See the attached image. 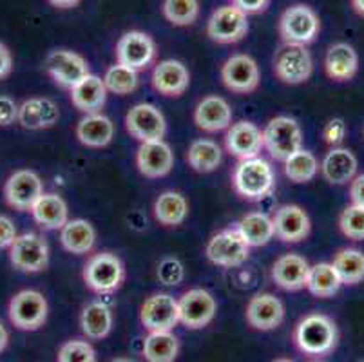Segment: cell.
<instances>
[{
	"label": "cell",
	"mask_w": 364,
	"mask_h": 362,
	"mask_svg": "<svg viewBox=\"0 0 364 362\" xmlns=\"http://www.w3.org/2000/svg\"><path fill=\"white\" fill-rule=\"evenodd\" d=\"M71 102L78 111L84 115L100 112L107 102V89L100 76L89 73L71 89Z\"/></svg>",
	"instance_id": "30"
},
{
	"label": "cell",
	"mask_w": 364,
	"mask_h": 362,
	"mask_svg": "<svg viewBox=\"0 0 364 362\" xmlns=\"http://www.w3.org/2000/svg\"><path fill=\"white\" fill-rule=\"evenodd\" d=\"M263 149L277 161H287L303 149V131L297 119L290 116H276L263 131Z\"/></svg>",
	"instance_id": "4"
},
{
	"label": "cell",
	"mask_w": 364,
	"mask_h": 362,
	"mask_svg": "<svg viewBox=\"0 0 364 362\" xmlns=\"http://www.w3.org/2000/svg\"><path fill=\"white\" fill-rule=\"evenodd\" d=\"M33 219L46 230H60L69 221V207L62 196L55 192H44L31 208Z\"/></svg>",
	"instance_id": "28"
},
{
	"label": "cell",
	"mask_w": 364,
	"mask_h": 362,
	"mask_svg": "<svg viewBox=\"0 0 364 362\" xmlns=\"http://www.w3.org/2000/svg\"><path fill=\"white\" fill-rule=\"evenodd\" d=\"M284 164V174L294 183H310L319 174V159L312 151L299 149Z\"/></svg>",
	"instance_id": "39"
},
{
	"label": "cell",
	"mask_w": 364,
	"mask_h": 362,
	"mask_svg": "<svg viewBox=\"0 0 364 362\" xmlns=\"http://www.w3.org/2000/svg\"><path fill=\"white\" fill-rule=\"evenodd\" d=\"M232 185L237 194L247 201H261L272 194L276 187V174L272 165L261 156L241 159L234 169Z\"/></svg>",
	"instance_id": "2"
},
{
	"label": "cell",
	"mask_w": 364,
	"mask_h": 362,
	"mask_svg": "<svg viewBox=\"0 0 364 362\" xmlns=\"http://www.w3.org/2000/svg\"><path fill=\"white\" fill-rule=\"evenodd\" d=\"M180 353V341L172 331H149L141 355L147 362H174Z\"/></svg>",
	"instance_id": "34"
},
{
	"label": "cell",
	"mask_w": 364,
	"mask_h": 362,
	"mask_svg": "<svg viewBox=\"0 0 364 362\" xmlns=\"http://www.w3.org/2000/svg\"><path fill=\"white\" fill-rule=\"evenodd\" d=\"M245 317L254 330L272 331L284 321V304L270 292H261L248 301Z\"/></svg>",
	"instance_id": "19"
},
{
	"label": "cell",
	"mask_w": 364,
	"mask_h": 362,
	"mask_svg": "<svg viewBox=\"0 0 364 362\" xmlns=\"http://www.w3.org/2000/svg\"><path fill=\"white\" fill-rule=\"evenodd\" d=\"M156 58V42L151 35L138 29L127 31L120 36L117 44L118 64L131 68L134 71H144Z\"/></svg>",
	"instance_id": "13"
},
{
	"label": "cell",
	"mask_w": 364,
	"mask_h": 362,
	"mask_svg": "<svg viewBox=\"0 0 364 362\" xmlns=\"http://www.w3.org/2000/svg\"><path fill=\"white\" fill-rule=\"evenodd\" d=\"M339 331L333 319L324 314L304 315L294 330V343L301 353L323 357L336 350Z\"/></svg>",
	"instance_id": "1"
},
{
	"label": "cell",
	"mask_w": 364,
	"mask_h": 362,
	"mask_svg": "<svg viewBox=\"0 0 364 362\" xmlns=\"http://www.w3.org/2000/svg\"><path fill=\"white\" fill-rule=\"evenodd\" d=\"M44 194V183L41 176L29 169L15 171L4 185L6 203L18 212H31L36 199Z\"/></svg>",
	"instance_id": "14"
},
{
	"label": "cell",
	"mask_w": 364,
	"mask_h": 362,
	"mask_svg": "<svg viewBox=\"0 0 364 362\" xmlns=\"http://www.w3.org/2000/svg\"><path fill=\"white\" fill-rule=\"evenodd\" d=\"M236 228L250 248L264 247L274 239L272 218H268L263 212H250L243 215Z\"/></svg>",
	"instance_id": "35"
},
{
	"label": "cell",
	"mask_w": 364,
	"mask_h": 362,
	"mask_svg": "<svg viewBox=\"0 0 364 362\" xmlns=\"http://www.w3.org/2000/svg\"><path fill=\"white\" fill-rule=\"evenodd\" d=\"M341 283L346 287H355L364 281V252L359 248H341L332 261Z\"/></svg>",
	"instance_id": "37"
},
{
	"label": "cell",
	"mask_w": 364,
	"mask_h": 362,
	"mask_svg": "<svg viewBox=\"0 0 364 362\" xmlns=\"http://www.w3.org/2000/svg\"><path fill=\"white\" fill-rule=\"evenodd\" d=\"M188 215V203L183 194L165 191L154 201V218L164 227H180Z\"/></svg>",
	"instance_id": "36"
},
{
	"label": "cell",
	"mask_w": 364,
	"mask_h": 362,
	"mask_svg": "<svg viewBox=\"0 0 364 362\" xmlns=\"http://www.w3.org/2000/svg\"><path fill=\"white\" fill-rule=\"evenodd\" d=\"M161 11L172 26L187 28L200 16V0H164Z\"/></svg>",
	"instance_id": "41"
},
{
	"label": "cell",
	"mask_w": 364,
	"mask_h": 362,
	"mask_svg": "<svg viewBox=\"0 0 364 362\" xmlns=\"http://www.w3.org/2000/svg\"><path fill=\"white\" fill-rule=\"evenodd\" d=\"M58 118H60V111L51 98L35 96L18 105L16 122L29 131H42V129L55 127Z\"/></svg>",
	"instance_id": "25"
},
{
	"label": "cell",
	"mask_w": 364,
	"mask_h": 362,
	"mask_svg": "<svg viewBox=\"0 0 364 362\" xmlns=\"http://www.w3.org/2000/svg\"><path fill=\"white\" fill-rule=\"evenodd\" d=\"M359 159L346 147H332L319 164V172L330 185H348L357 176Z\"/></svg>",
	"instance_id": "24"
},
{
	"label": "cell",
	"mask_w": 364,
	"mask_h": 362,
	"mask_svg": "<svg viewBox=\"0 0 364 362\" xmlns=\"http://www.w3.org/2000/svg\"><path fill=\"white\" fill-rule=\"evenodd\" d=\"M9 344V331L6 330V326L0 323V353L8 348Z\"/></svg>",
	"instance_id": "52"
},
{
	"label": "cell",
	"mask_w": 364,
	"mask_h": 362,
	"mask_svg": "<svg viewBox=\"0 0 364 362\" xmlns=\"http://www.w3.org/2000/svg\"><path fill=\"white\" fill-rule=\"evenodd\" d=\"M314 73V58L306 46L283 44L274 55V75L287 85L309 82Z\"/></svg>",
	"instance_id": "7"
},
{
	"label": "cell",
	"mask_w": 364,
	"mask_h": 362,
	"mask_svg": "<svg viewBox=\"0 0 364 362\" xmlns=\"http://www.w3.org/2000/svg\"><path fill=\"white\" fill-rule=\"evenodd\" d=\"M348 134V127L343 118H330L323 127L324 144L330 147H341Z\"/></svg>",
	"instance_id": "45"
},
{
	"label": "cell",
	"mask_w": 364,
	"mask_h": 362,
	"mask_svg": "<svg viewBox=\"0 0 364 362\" xmlns=\"http://www.w3.org/2000/svg\"><path fill=\"white\" fill-rule=\"evenodd\" d=\"M341 287H343V283H341L339 275H337L332 263H317L310 267L309 279H306V290L314 297H333L341 290Z\"/></svg>",
	"instance_id": "38"
},
{
	"label": "cell",
	"mask_w": 364,
	"mask_h": 362,
	"mask_svg": "<svg viewBox=\"0 0 364 362\" xmlns=\"http://www.w3.org/2000/svg\"><path fill=\"white\" fill-rule=\"evenodd\" d=\"M46 71L56 85L69 91L91 73L87 60L69 49H55L49 53L46 58Z\"/></svg>",
	"instance_id": "15"
},
{
	"label": "cell",
	"mask_w": 364,
	"mask_h": 362,
	"mask_svg": "<svg viewBox=\"0 0 364 362\" xmlns=\"http://www.w3.org/2000/svg\"><path fill=\"white\" fill-rule=\"evenodd\" d=\"M84 283L98 295H111L120 290L125 281V267L118 255L100 252L87 259L84 267Z\"/></svg>",
	"instance_id": "3"
},
{
	"label": "cell",
	"mask_w": 364,
	"mask_h": 362,
	"mask_svg": "<svg viewBox=\"0 0 364 362\" xmlns=\"http://www.w3.org/2000/svg\"><path fill=\"white\" fill-rule=\"evenodd\" d=\"M13 71V55L4 42H0V80L8 78Z\"/></svg>",
	"instance_id": "50"
},
{
	"label": "cell",
	"mask_w": 364,
	"mask_h": 362,
	"mask_svg": "<svg viewBox=\"0 0 364 362\" xmlns=\"http://www.w3.org/2000/svg\"><path fill=\"white\" fill-rule=\"evenodd\" d=\"M16 118H18V104L11 96L0 95V127L16 124Z\"/></svg>",
	"instance_id": "46"
},
{
	"label": "cell",
	"mask_w": 364,
	"mask_h": 362,
	"mask_svg": "<svg viewBox=\"0 0 364 362\" xmlns=\"http://www.w3.org/2000/svg\"><path fill=\"white\" fill-rule=\"evenodd\" d=\"M205 254L208 261L216 267L236 268L250 257V247L241 238L237 228H225L208 239Z\"/></svg>",
	"instance_id": "9"
},
{
	"label": "cell",
	"mask_w": 364,
	"mask_h": 362,
	"mask_svg": "<svg viewBox=\"0 0 364 362\" xmlns=\"http://www.w3.org/2000/svg\"><path fill=\"white\" fill-rule=\"evenodd\" d=\"M191 84V73L180 60L167 58L158 62L152 71V85L160 95L178 98L183 95Z\"/></svg>",
	"instance_id": "23"
},
{
	"label": "cell",
	"mask_w": 364,
	"mask_h": 362,
	"mask_svg": "<svg viewBox=\"0 0 364 362\" xmlns=\"http://www.w3.org/2000/svg\"><path fill=\"white\" fill-rule=\"evenodd\" d=\"M9 250V261L16 270L26 274H38L49 265V245L41 234L26 232L18 234Z\"/></svg>",
	"instance_id": "8"
},
{
	"label": "cell",
	"mask_w": 364,
	"mask_h": 362,
	"mask_svg": "<svg viewBox=\"0 0 364 362\" xmlns=\"http://www.w3.org/2000/svg\"><path fill=\"white\" fill-rule=\"evenodd\" d=\"M76 138L85 147H107L114 138V124L109 116L102 112L85 115L76 125Z\"/></svg>",
	"instance_id": "29"
},
{
	"label": "cell",
	"mask_w": 364,
	"mask_h": 362,
	"mask_svg": "<svg viewBox=\"0 0 364 362\" xmlns=\"http://www.w3.org/2000/svg\"><path fill=\"white\" fill-rule=\"evenodd\" d=\"M136 167L145 178L158 179L171 174L174 167V152L164 139L144 142L136 152Z\"/></svg>",
	"instance_id": "21"
},
{
	"label": "cell",
	"mask_w": 364,
	"mask_h": 362,
	"mask_svg": "<svg viewBox=\"0 0 364 362\" xmlns=\"http://www.w3.org/2000/svg\"><path fill=\"white\" fill-rule=\"evenodd\" d=\"M48 2L56 9H73L80 4L82 0H48Z\"/></svg>",
	"instance_id": "51"
},
{
	"label": "cell",
	"mask_w": 364,
	"mask_h": 362,
	"mask_svg": "<svg viewBox=\"0 0 364 362\" xmlns=\"http://www.w3.org/2000/svg\"><path fill=\"white\" fill-rule=\"evenodd\" d=\"M56 362H97V351L89 341L73 339L62 344Z\"/></svg>",
	"instance_id": "43"
},
{
	"label": "cell",
	"mask_w": 364,
	"mask_h": 362,
	"mask_svg": "<svg viewBox=\"0 0 364 362\" xmlns=\"http://www.w3.org/2000/svg\"><path fill=\"white\" fill-rule=\"evenodd\" d=\"M321 31L319 15L306 4H292L279 18V36L283 44L309 46Z\"/></svg>",
	"instance_id": "5"
},
{
	"label": "cell",
	"mask_w": 364,
	"mask_h": 362,
	"mask_svg": "<svg viewBox=\"0 0 364 362\" xmlns=\"http://www.w3.org/2000/svg\"><path fill=\"white\" fill-rule=\"evenodd\" d=\"M350 2H352L353 11H355L357 15L363 16V18H364V0H350Z\"/></svg>",
	"instance_id": "53"
},
{
	"label": "cell",
	"mask_w": 364,
	"mask_h": 362,
	"mask_svg": "<svg viewBox=\"0 0 364 362\" xmlns=\"http://www.w3.org/2000/svg\"><path fill=\"white\" fill-rule=\"evenodd\" d=\"M104 84L107 92H112V95H131L138 89L140 85V76H138V71L131 68H125L122 64H114L105 71L104 75Z\"/></svg>",
	"instance_id": "40"
},
{
	"label": "cell",
	"mask_w": 364,
	"mask_h": 362,
	"mask_svg": "<svg viewBox=\"0 0 364 362\" xmlns=\"http://www.w3.org/2000/svg\"><path fill=\"white\" fill-rule=\"evenodd\" d=\"M125 129L138 142H154L164 139L167 132L165 116L156 105L136 104L125 116Z\"/></svg>",
	"instance_id": "16"
},
{
	"label": "cell",
	"mask_w": 364,
	"mask_h": 362,
	"mask_svg": "<svg viewBox=\"0 0 364 362\" xmlns=\"http://www.w3.org/2000/svg\"><path fill=\"white\" fill-rule=\"evenodd\" d=\"M140 321L147 331H172L180 324L178 299L168 294H154L141 304Z\"/></svg>",
	"instance_id": "17"
},
{
	"label": "cell",
	"mask_w": 364,
	"mask_h": 362,
	"mask_svg": "<svg viewBox=\"0 0 364 362\" xmlns=\"http://www.w3.org/2000/svg\"><path fill=\"white\" fill-rule=\"evenodd\" d=\"M207 35L216 44H237L248 35V16L232 4L220 6L208 18Z\"/></svg>",
	"instance_id": "10"
},
{
	"label": "cell",
	"mask_w": 364,
	"mask_h": 362,
	"mask_svg": "<svg viewBox=\"0 0 364 362\" xmlns=\"http://www.w3.org/2000/svg\"><path fill=\"white\" fill-rule=\"evenodd\" d=\"M48 314V299L38 290H21L9 301V321L13 326L22 331H35L44 326Z\"/></svg>",
	"instance_id": "6"
},
{
	"label": "cell",
	"mask_w": 364,
	"mask_h": 362,
	"mask_svg": "<svg viewBox=\"0 0 364 362\" xmlns=\"http://www.w3.org/2000/svg\"><path fill=\"white\" fill-rule=\"evenodd\" d=\"M310 274V263L299 254H284L272 267L274 283L287 292H297L306 288Z\"/></svg>",
	"instance_id": "27"
},
{
	"label": "cell",
	"mask_w": 364,
	"mask_h": 362,
	"mask_svg": "<svg viewBox=\"0 0 364 362\" xmlns=\"http://www.w3.org/2000/svg\"><path fill=\"white\" fill-rule=\"evenodd\" d=\"M274 235L283 243H301L310 235L312 221L309 212L299 205H283L272 218Z\"/></svg>",
	"instance_id": "18"
},
{
	"label": "cell",
	"mask_w": 364,
	"mask_h": 362,
	"mask_svg": "<svg viewBox=\"0 0 364 362\" xmlns=\"http://www.w3.org/2000/svg\"><path fill=\"white\" fill-rule=\"evenodd\" d=\"M221 161H223V151L214 139L201 138L188 145L187 164L193 171L208 174V172L218 171Z\"/></svg>",
	"instance_id": "33"
},
{
	"label": "cell",
	"mask_w": 364,
	"mask_h": 362,
	"mask_svg": "<svg viewBox=\"0 0 364 362\" xmlns=\"http://www.w3.org/2000/svg\"><path fill=\"white\" fill-rule=\"evenodd\" d=\"M272 362H294V361H290V358H284V357H281V358H276V361H272Z\"/></svg>",
	"instance_id": "55"
},
{
	"label": "cell",
	"mask_w": 364,
	"mask_h": 362,
	"mask_svg": "<svg viewBox=\"0 0 364 362\" xmlns=\"http://www.w3.org/2000/svg\"><path fill=\"white\" fill-rule=\"evenodd\" d=\"M112 310L104 301H91L80 314V328L89 341H104L112 330Z\"/></svg>",
	"instance_id": "32"
},
{
	"label": "cell",
	"mask_w": 364,
	"mask_h": 362,
	"mask_svg": "<svg viewBox=\"0 0 364 362\" xmlns=\"http://www.w3.org/2000/svg\"><path fill=\"white\" fill-rule=\"evenodd\" d=\"M218 303L214 295L205 288H193L178 299L180 324L188 330H201L216 317Z\"/></svg>",
	"instance_id": "11"
},
{
	"label": "cell",
	"mask_w": 364,
	"mask_h": 362,
	"mask_svg": "<svg viewBox=\"0 0 364 362\" xmlns=\"http://www.w3.org/2000/svg\"><path fill=\"white\" fill-rule=\"evenodd\" d=\"M339 228L344 238L364 241V207L350 203L339 215Z\"/></svg>",
	"instance_id": "42"
},
{
	"label": "cell",
	"mask_w": 364,
	"mask_h": 362,
	"mask_svg": "<svg viewBox=\"0 0 364 362\" xmlns=\"http://www.w3.org/2000/svg\"><path fill=\"white\" fill-rule=\"evenodd\" d=\"M225 147L228 154L241 159L257 158L263 151V131L256 124L241 119L236 124H230L225 134Z\"/></svg>",
	"instance_id": "20"
},
{
	"label": "cell",
	"mask_w": 364,
	"mask_h": 362,
	"mask_svg": "<svg viewBox=\"0 0 364 362\" xmlns=\"http://www.w3.org/2000/svg\"><path fill=\"white\" fill-rule=\"evenodd\" d=\"M221 80L228 91L236 95H250L259 87V65L250 55L237 53V55L228 56L221 65Z\"/></svg>",
	"instance_id": "12"
},
{
	"label": "cell",
	"mask_w": 364,
	"mask_h": 362,
	"mask_svg": "<svg viewBox=\"0 0 364 362\" xmlns=\"http://www.w3.org/2000/svg\"><path fill=\"white\" fill-rule=\"evenodd\" d=\"M360 68L359 53L348 42H336L324 55V71L333 82H350L357 76Z\"/></svg>",
	"instance_id": "22"
},
{
	"label": "cell",
	"mask_w": 364,
	"mask_h": 362,
	"mask_svg": "<svg viewBox=\"0 0 364 362\" xmlns=\"http://www.w3.org/2000/svg\"><path fill=\"white\" fill-rule=\"evenodd\" d=\"M156 277L165 287H180L185 281L183 263L176 257H164L158 263Z\"/></svg>",
	"instance_id": "44"
},
{
	"label": "cell",
	"mask_w": 364,
	"mask_h": 362,
	"mask_svg": "<svg viewBox=\"0 0 364 362\" xmlns=\"http://www.w3.org/2000/svg\"><path fill=\"white\" fill-rule=\"evenodd\" d=\"M60 243L69 254H89L97 245V228L87 219H69L60 228Z\"/></svg>",
	"instance_id": "31"
},
{
	"label": "cell",
	"mask_w": 364,
	"mask_h": 362,
	"mask_svg": "<svg viewBox=\"0 0 364 362\" xmlns=\"http://www.w3.org/2000/svg\"><path fill=\"white\" fill-rule=\"evenodd\" d=\"M314 362H323V361H314Z\"/></svg>",
	"instance_id": "56"
},
{
	"label": "cell",
	"mask_w": 364,
	"mask_h": 362,
	"mask_svg": "<svg viewBox=\"0 0 364 362\" xmlns=\"http://www.w3.org/2000/svg\"><path fill=\"white\" fill-rule=\"evenodd\" d=\"M16 235H18V230H16L13 219L0 214V250L11 247Z\"/></svg>",
	"instance_id": "47"
},
{
	"label": "cell",
	"mask_w": 364,
	"mask_h": 362,
	"mask_svg": "<svg viewBox=\"0 0 364 362\" xmlns=\"http://www.w3.org/2000/svg\"><path fill=\"white\" fill-rule=\"evenodd\" d=\"M272 0H230V4L236 6L245 15H259L268 9Z\"/></svg>",
	"instance_id": "48"
},
{
	"label": "cell",
	"mask_w": 364,
	"mask_h": 362,
	"mask_svg": "<svg viewBox=\"0 0 364 362\" xmlns=\"http://www.w3.org/2000/svg\"><path fill=\"white\" fill-rule=\"evenodd\" d=\"M111 362H136V361H132V358H127V357H118V358H112Z\"/></svg>",
	"instance_id": "54"
},
{
	"label": "cell",
	"mask_w": 364,
	"mask_h": 362,
	"mask_svg": "<svg viewBox=\"0 0 364 362\" xmlns=\"http://www.w3.org/2000/svg\"><path fill=\"white\" fill-rule=\"evenodd\" d=\"M194 124L205 132L227 131L232 124V109L221 96H205L194 109Z\"/></svg>",
	"instance_id": "26"
},
{
	"label": "cell",
	"mask_w": 364,
	"mask_h": 362,
	"mask_svg": "<svg viewBox=\"0 0 364 362\" xmlns=\"http://www.w3.org/2000/svg\"><path fill=\"white\" fill-rule=\"evenodd\" d=\"M363 136H364V127H363Z\"/></svg>",
	"instance_id": "57"
},
{
	"label": "cell",
	"mask_w": 364,
	"mask_h": 362,
	"mask_svg": "<svg viewBox=\"0 0 364 362\" xmlns=\"http://www.w3.org/2000/svg\"><path fill=\"white\" fill-rule=\"evenodd\" d=\"M350 199L353 205L364 207V174H357L350 181Z\"/></svg>",
	"instance_id": "49"
}]
</instances>
